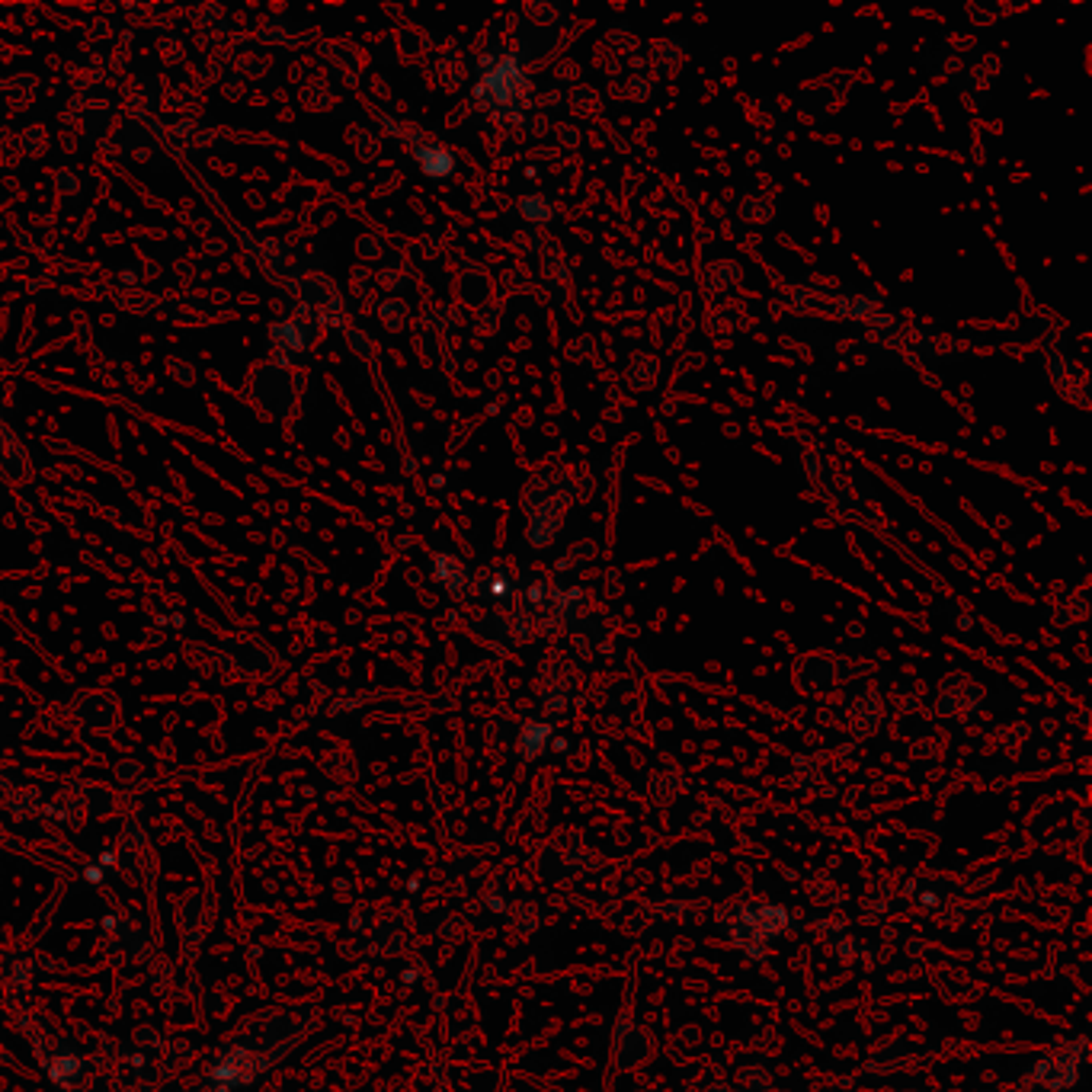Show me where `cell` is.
I'll use <instances>...</instances> for the list:
<instances>
[{"mask_svg":"<svg viewBox=\"0 0 1092 1092\" xmlns=\"http://www.w3.org/2000/svg\"><path fill=\"white\" fill-rule=\"evenodd\" d=\"M485 87H491V106H510L523 90V74L513 61H497V68L485 77Z\"/></svg>","mask_w":1092,"mask_h":1092,"instance_id":"cell-1","label":"cell"},{"mask_svg":"<svg viewBox=\"0 0 1092 1092\" xmlns=\"http://www.w3.org/2000/svg\"><path fill=\"white\" fill-rule=\"evenodd\" d=\"M539 206H542V199H526V202H523L526 218H539V222L551 218V209H539Z\"/></svg>","mask_w":1092,"mask_h":1092,"instance_id":"cell-2","label":"cell"}]
</instances>
